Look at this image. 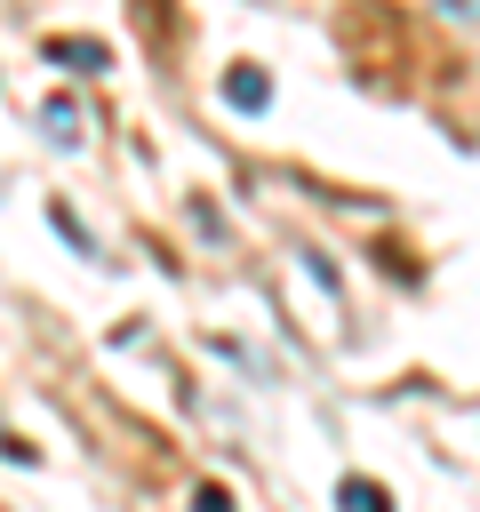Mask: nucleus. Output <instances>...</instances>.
Segmentation results:
<instances>
[{"instance_id":"20e7f679","label":"nucleus","mask_w":480,"mask_h":512,"mask_svg":"<svg viewBox=\"0 0 480 512\" xmlns=\"http://www.w3.org/2000/svg\"><path fill=\"white\" fill-rule=\"evenodd\" d=\"M48 56H56V64H104V48H96V40H56Z\"/></svg>"},{"instance_id":"39448f33","label":"nucleus","mask_w":480,"mask_h":512,"mask_svg":"<svg viewBox=\"0 0 480 512\" xmlns=\"http://www.w3.org/2000/svg\"><path fill=\"white\" fill-rule=\"evenodd\" d=\"M192 512H232V496H224V488H216V480H208V488H200V496H192Z\"/></svg>"},{"instance_id":"f03ea898","label":"nucleus","mask_w":480,"mask_h":512,"mask_svg":"<svg viewBox=\"0 0 480 512\" xmlns=\"http://www.w3.org/2000/svg\"><path fill=\"white\" fill-rule=\"evenodd\" d=\"M336 512H392V496H384L376 480L352 472V480H336Z\"/></svg>"},{"instance_id":"f257e3e1","label":"nucleus","mask_w":480,"mask_h":512,"mask_svg":"<svg viewBox=\"0 0 480 512\" xmlns=\"http://www.w3.org/2000/svg\"><path fill=\"white\" fill-rule=\"evenodd\" d=\"M224 104H240V112H264V104H272V80H264V72H248V64H240V72H232V80H224Z\"/></svg>"},{"instance_id":"7ed1b4c3","label":"nucleus","mask_w":480,"mask_h":512,"mask_svg":"<svg viewBox=\"0 0 480 512\" xmlns=\"http://www.w3.org/2000/svg\"><path fill=\"white\" fill-rule=\"evenodd\" d=\"M40 128H48L56 144H80V104H64V96H48V104H40Z\"/></svg>"}]
</instances>
